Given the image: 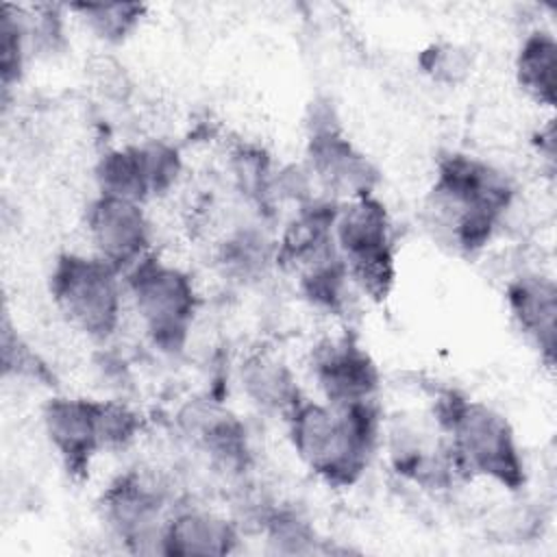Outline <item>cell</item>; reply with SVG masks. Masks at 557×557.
<instances>
[{
	"mask_svg": "<svg viewBox=\"0 0 557 557\" xmlns=\"http://www.w3.org/2000/svg\"><path fill=\"white\" fill-rule=\"evenodd\" d=\"M513 189L503 172L466 157L450 154L437 168L426 213L429 226L459 250H476L492 237L509 209Z\"/></svg>",
	"mask_w": 557,
	"mask_h": 557,
	"instance_id": "1",
	"label": "cell"
},
{
	"mask_svg": "<svg viewBox=\"0 0 557 557\" xmlns=\"http://www.w3.org/2000/svg\"><path fill=\"white\" fill-rule=\"evenodd\" d=\"M237 544L231 520L207 509H176L165 527V555H226Z\"/></svg>",
	"mask_w": 557,
	"mask_h": 557,
	"instance_id": "14",
	"label": "cell"
},
{
	"mask_svg": "<svg viewBox=\"0 0 557 557\" xmlns=\"http://www.w3.org/2000/svg\"><path fill=\"white\" fill-rule=\"evenodd\" d=\"M91 74H94V83L98 85V89L109 98H122L128 91V81H126L124 67H120L109 57H104V59L100 57L91 65Z\"/></svg>",
	"mask_w": 557,
	"mask_h": 557,
	"instance_id": "23",
	"label": "cell"
},
{
	"mask_svg": "<svg viewBox=\"0 0 557 557\" xmlns=\"http://www.w3.org/2000/svg\"><path fill=\"white\" fill-rule=\"evenodd\" d=\"M440 422L448 433V455L459 474L485 476L507 487L524 479L522 459L509 422L481 400L450 394L442 400Z\"/></svg>",
	"mask_w": 557,
	"mask_h": 557,
	"instance_id": "3",
	"label": "cell"
},
{
	"mask_svg": "<svg viewBox=\"0 0 557 557\" xmlns=\"http://www.w3.org/2000/svg\"><path fill=\"white\" fill-rule=\"evenodd\" d=\"M265 542L272 553L311 555L320 550V540L309 522L292 511H274L263 524Z\"/></svg>",
	"mask_w": 557,
	"mask_h": 557,
	"instance_id": "18",
	"label": "cell"
},
{
	"mask_svg": "<svg viewBox=\"0 0 557 557\" xmlns=\"http://www.w3.org/2000/svg\"><path fill=\"white\" fill-rule=\"evenodd\" d=\"M124 285L152 344L168 352L181 350L198 307L189 274L148 255L124 274Z\"/></svg>",
	"mask_w": 557,
	"mask_h": 557,
	"instance_id": "5",
	"label": "cell"
},
{
	"mask_svg": "<svg viewBox=\"0 0 557 557\" xmlns=\"http://www.w3.org/2000/svg\"><path fill=\"white\" fill-rule=\"evenodd\" d=\"M168 496L161 481L139 470L117 476L102 496V513L111 531L133 553L165 555Z\"/></svg>",
	"mask_w": 557,
	"mask_h": 557,
	"instance_id": "7",
	"label": "cell"
},
{
	"mask_svg": "<svg viewBox=\"0 0 557 557\" xmlns=\"http://www.w3.org/2000/svg\"><path fill=\"white\" fill-rule=\"evenodd\" d=\"M311 370L329 405L346 407L374 400L379 370L370 355L348 337L322 342L313 350Z\"/></svg>",
	"mask_w": 557,
	"mask_h": 557,
	"instance_id": "10",
	"label": "cell"
},
{
	"mask_svg": "<svg viewBox=\"0 0 557 557\" xmlns=\"http://www.w3.org/2000/svg\"><path fill=\"white\" fill-rule=\"evenodd\" d=\"M429 59H431V61L426 63L429 72H431L435 78L448 81V83L461 78V76L468 72V65H470L466 52L459 50V48H455V46H437V48H433V50L429 52Z\"/></svg>",
	"mask_w": 557,
	"mask_h": 557,
	"instance_id": "22",
	"label": "cell"
},
{
	"mask_svg": "<svg viewBox=\"0 0 557 557\" xmlns=\"http://www.w3.org/2000/svg\"><path fill=\"white\" fill-rule=\"evenodd\" d=\"M139 150H141L150 194L157 196V194L168 191L181 174V157H178L176 148L165 141L152 139V141L139 144Z\"/></svg>",
	"mask_w": 557,
	"mask_h": 557,
	"instance_id": "21",
	"label": "cell"
},
{
	"mask_svg": "<svg viewBox=\"0 0 557 557\" xmlns=\"http://www.w3.org/2000/svg\"><path fill=\"white\" fill-rule=\"evenodd\" d=\"M81 15L89 30H94L104 41H122L139 22L144 7L131 2H109V4H74L70 7Z\"/></svg>",
	"mask_w": 557,
	"mask_h": 557,
	"instance_id": "19",
	"label": "cell"
},
{
	"mask_svg": "<svg viewBox=\"0 0 557 557\" xmlns=\"http://www.w3.org/2000/svg\"><path fill=\"white\" fill-rule=\"evenodd\" d=\"M96 181L100 194L144 202L150 194L139 144L107 150L96 165Z\"/></svg>",
	"mask_w": 557,
	"mask_h": 557,
	"instance_id": "17",
	"label": "cell"
},
{
	"mask_svg": "<svg viewBox=\"0 0 557 557\" xmlns=\"http://www.w3.org/2000/svg\"><path fill=\"white\" fill-rule=\"evenodd\" d=\"M176 422L185 437L207 453L213 463L228 470H237L246 463L244 426L220 403L209 398L189 400L181 407Z\"/></svg>",
	"mask_w": 557,
	"mask_h": 557,
	"instance_id": "12",
	"label": "cell"
},
{
	"mask_svg": "<svg viewBox=\"0 0 557 557\" xmlns=\"http://www.w3.org/2000/svg\"><path fill=\"white\" fill-rule=\"evenodd\" d=\"M520 87L540 104L553 107L557 98V41L548 30L529 33L516 57Z\"/></svg>",
	"mask_w": 557,
	"mask_h": 557,
	"instance_id": "16",
	"label": "cell"
},
{
	"mask_svg": "<svg viewBox=\"0 0 557 557\" xmlns=\"http://www.w3.org/2000/svg\"><path fill=\"white\" fill-rule=\"evenodd\" d=\"M333 237L348 276L370 296L385 298L394 283V239L385 207L374 196L335 209Z\"/></svg>",
	"mask_w": 557,
	"mask_h": 557,
	"instance_id": "6",
	"label": "cell"
},
{
	"mask_svg": "<svg viewBox=\"0 0 557 557\" xmlns=\"http://www.w3.org/2000/svg\"><path fill=\"white\" fill-rule=\"evenodd\" d=\"M507 305L524 337L553 366L557 339V287L540 272H522L507 285Z\"/></svg>",
	"mask_w": 557,
	"mask_h": 557,
	"instance_id": "13",
	"label": "cell"
},
{
	"mask_svg": "<svg viewBox=\"0 0 557 557\" xmlns=\"http://www.w3.org/2000/svg\"><path fill=\"white\" fill-rule=\"evenodd\" d=\"M239 385L252 405L285 418L302 400L289 366L270 352H252L242 361Z\"/></svg>",
	"mask_w": 557,
	"mask_h": 557,
	"instance_id": "15",
	"label": "cell"
},
{
	"mask_svg": "<svg viewBox=\"0 0 557 557\" xmlns=\"http://www.w3.org/2000/svg\"><path fill=\"white\" fill-rule=\"evenodd\" d=\"M287 424L298 457L331 485H350L361 476L379 435L374 400L335 407L302 398Z\"/></svg>",
	"mask_w": 557,
	"mask_h": 557,
	"instance_id": "2",
	"label": "cell"
},
{
	"mask_svg": "<svg viewBox=\"0 0 557 557\" xmlns=\"http://www.w3.org/2000/svg\"><path fill=\"white\" fill-rule=\"evenodd\" d=\"M309 117V170L333 194L346 200L372 196L376 168L342 133L331 104H313Z\"/></svg>",
	"mask_w": 557,
	"mask_h": 557,
	"instance_id": "8",
	"label": "cell"
},
{
	"mask_svg": "<svg viewBox=\"0 0 557 557\" xmlns=\"http://www.w3.org/2000/svg\"><path fill=\"white\" fill-rule=\"evenodd\" d=\"M26 48L28 41L22 24V13L20 9L4 4L0 20V74L4 91H9L15 81H20Z\"/></svg>",
	"mask_w": 557,
	"mask_h": 557,
	"instance_id": "20",
	"label": "cell"
},
{
	"mask_svg": "<svg viewBox=\"0 0 557 557\" xmlns=\"http://www.w3.org/2000/svg\"><path fill=\"white\" fill-rule=\"evenodd\" d=\"M41 420L52 448L61 455L67 470H87L89 459L102 450L100 400L54 396L46 403Z\"/></svg>",
	"mask_w": 557,
	"mask_h": 557,
	"instance_id": "11",
	"label": "cell"
},
{
	"mask_svg": "<svg viewBox=\"0 0 557 557\" xmlns=\"http://www.w3.org/2000/svg\"><path fill=\"white\" fill-rule=\"evenodd\" d=\"M87 235L94 255L122 276L150 255V222L135 200L98 194L87 209Z\"/></svg>",
	"mask_w": 557,
	"mask_h": 557,
	"instance_id": "9",
	"label": "cell"
},
{
	"mask_svg": "<svg viewBox=\"0 0 557 557\" xmlns=\"http://www.w3.org/2000/svg\"><path fill=\"white\" fill-rule=\"evenodd\" d=\"M50 292L65 320L89 335L107 339L122 318L120 272L96 255H61L50 274Z\"/></svg>",
	"mask_w": 557,
	"mask_h": 557,
	"instance_id": "4",
	"label": "cell"
}]
</instances>
